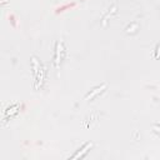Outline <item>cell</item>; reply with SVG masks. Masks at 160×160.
Instances as JSON below:
<instances>
[{"label":"cell","instance_id":"obj_1","mask_svg":"<svg viewBox=\"0 0 160 160\" xmlns=\"http://www.w3.org/2000/svg\"><path fill=\"white\" fill-rule=\"evenodd\" d=\"M106 88V84H102L101 86H99V88H96L94 91H91V92H89L86 96H85V100H89V99H94L98 94H100V92H102L104 91V89Z\"/></svg>","mask_w":160,"mask_h":160}]
</instances>
